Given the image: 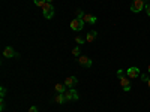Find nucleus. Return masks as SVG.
<instances>
[{
  "label": "nucleus",
  "instance_id": "9",
  "mask_svg": "<svg viewBox=\"0 0 150 112\" xmlns=\"http://www.w3.org/2000/svg\"><path fill=\"white\" fill-rule=\"evenodd\" d=\"M83 21H84V22H87V24H95V22L98 21V18H96L95 15H92V14H84Z\"/></svg>",
  "mask_w": 150,
  "mask_h": 112
},
{
  "label": "nucleus",
  "instance_id": "21",
  "mask_svg": "<svg viewBox=\"0 0 150 112\" xmlns=\"http://www.w3.org/2000/svg\"><path fill=\"white\" fill-rule=\"evenodd\" d=\"M29 112H38V108H36V106H30Z\"/></svg>",
  "mask_w": 150,
  "mask_h": 112
},
{
  "label": "nucleus",
  "instance_id": "16",
  "mask_svg": "<svg viewBox=\"0 0 150 112\" xmlns=\"http://www.w3.org/2000/svg\"><path fill=\"white\" fill-rule=\"evenodd\" d=\"M72 54H74L75 57H80V46H75V48L72 49Z\"/></svg>",
  "mask_w": 150,
  "mask_h": 112
},
{
  "label": "nucleus",
  "instance_id": "3",
  "mask_svg": "<svg viewBox=\"0 0 150 112\" xmlns=\"http://www.w3.org/2000/svg\"><path fill=\"white\" fill-rule=\"evenodd\" d=\"M42 14L47 20H51L54 17V6L51 3H45L44 8H42Z\"/></svg>",
  "mask_w": 150,
  "mask_h": 112
},
{
  "label": "nucleus",
  "instance_id": "12",
  "mask_svg": "<svg viewBox=\"0 0 150 112\" xmlns=\"http://www.w3.org/2000/svg\"><path fill=\"white\" fill-rule=\"evenodd\" d=\"M96 36H98L96 32H89V33H87V36H86V42H93L96 39Z\"/></svg>",
  "mask_w": 150,
  "mask_h": 112
},
{
  "label": "nucleus",
  "instance_id": "14",
  "mask_svg": "<svg viewBox=\"0 0 150 112\" xmlns=\"http://www.w3.org/2000/svg\"><path fill=\"white\" fill-rule=\"evenodd\" d=\"M33 3L36 5V6H39V8H44V5L47 3L45 0H33Z\"/></svg>",
  "mask_w": 150,
  "mask_h": 112
},
{
  "label": "nucleus",
  "instance_id": "5",
  "mask_svg": "<svg viewBox=\"0 0 150 112\" xmlns=\"http://www.w3.org/2000/svg\"><path fill=\"white\" fill-rule=\"evenodd\" d=\"M3 57H6V58H17V57H20V54L14 51V48L6 46V48L3 49Z\"/></svg>",
  "mask_w": 150,
  "mask_h": 112
},
{
  "label": "nucleus",
  "instance_id": "7",
  "mask_svg": "<svg viewBox=\"0 0 150 112\" xmlns=\"http://www.w3.org/2000/svg\"><path fill=\"white\" fill-rule=\"evenodd\" d=\"M126 75H128V78H138L140 76V69L138 67H135V66H132V67H129V69H126Z\"/></svg>",
  "mask_w": 150,
  "mask_h": 112
},
{
  "label": "nucleus",
  "instance_id": "24",
  "mask_svg": "<svg viewBox=\"0 0 150 112\" xmlns=\"http://www.w3.org/2000/svg\"><path fill=\"white\" fill-rule=\"evenodd\" d=\"M147 85H149V87H150V78H149V81H147Z\"/></svg>",
  "mask_w": 150,
  "mask_h": 112
},
{
  "label": "nucleus",
  "instance_id": "23",
  "mask_svg": "<svg viewBox=\"0 0 150 112\" xmlns=\"http://www.w3.org/2000/svg\"><path fill=\"white\" fill-rule=\"evenodd\" d=\"M45 2H47V3H51V2H53V0H45Z\"/></svg>",
  "mask_w": 150,
  "mask_h": 112
},
{
  "label": "nucleus",
  "instance_id": "10",
  "mask_svg": "<svg viewBox=\"0 0 150 112\" xmlns=\"http://www.w3.org/2000/svg\"><path fill=\"white\" fill-rule=\"evenodd\" d=\"M77 84H78V79L75 78V76H68L65 79V85L69 87V88H71V87H74V85H77Z\"/></svg>",
  "mask_w": 150,
  "mask_h": 112
},
{
  "label": "nucleus",
  "instance_id": "17",
  "mask_svg": "<svg viewBox=\"0 0 150 112\" xmlns=\"http://www.w3.org/2000/svg\"><path fill=\"white\" fill-rule=\"evenodd\" d=\"M84 41H86V39H83L81 36H77V37H75V42H77L78 45H83V43H84Z\"/></svg>",
  "mask_w": 150,
  "mask_h": 112
},
{
  "label": "nucleus",
  "instance_id": "18",
  "mask_svg": "<svg viewBox=\"0 0 150 112\" xmlns=\"http://www.w3.org/2000/svg\"><path fill=\"white\" fill-rule=\"evenodd\" d=\"M5 94H6V88H5V87H2V88H0V96H2V99L5 97Z\"/></svg>",
  "mask_w": 150,
  "mask_h": 112
},
{
  "label": "nucleus",
  "instance_id": "1",
  "mask_svg": "<svg viewBox=\"0 0 150 112\" xmlns=\"http://www.w3.org/2000/svg\"><path fill=\"white\" fill-rule=\"evenodd\" d=\"M117 76L120 78V85L123 87V90L129 93V91H131V82H129V78L123 75V70H117Z\"/></svg>",
  "mask_w": 150,
  "mask_h": 112
},
{
  "label": "nucleus",
  "instance_id": "20",
  "mask_svg": "<svg viewBox=\"0 0 150 112\" xmlns=\"http://www.w3.org/2000/svg\"><path fill=\"white\" fill-rule=\"evenodd\" d=\"M146 12H147V15L150 17V3H149V5H146Z\"/></svg>",
  "mask_w": 150,
  "mask_h": 112
},
{
  "label": "nucleus",
  "instance_id": "6",
  "mask_svg": "<svg viewBox=\"0 0 150 112\" xmlns=\"http://www.w3.org/2000/svg\"><path fill=\"white\" fill-rule=\"evenodd\" d=\"M65 99H66V102H69V100H78V93L75 91V90H72V88H69V90H66L65 93Z\"/></svg>",
  "mask_w": 150,
  "mask_h": 112
},
{
  "label": "nucleus",
  "instance_id": "19",
  "mask_svg": "<svg viewBox=\"0 0 150 112\" xmlns=\"http://www.w3.org/2000/svg\"><path fill=\"white\" fill-rule=\"evenodd\" d=\"M0 109H5V100H3V99H2V100H0Z\"/></svg>",
  "mask_w": 150,
  "mask_h": 112
},
{
  "label": "nucleus",
  "instance_id": "8",
  "mask_svg": "<svg viewBox=\"0 0 150 112\" xmlns=\"http://www.w3.org/2000/svg\"><path fill=\"white\" fill-rule=\"evenodd\" d=\"M78 63H80L81 66H84V67H92L93 61H92L89 57H86V55H80V57H78Z\"/></svg>",
  "mask_w": 150,
  "mask_h": 112
},
{
  "label": "nucleus",
  "instance_id": "4",
  "mask_svg": "<svg viewBox=\"0 0 150 112\" xmlns=\"http://www.w3.org/2000/svg\"><path fill=\"white\" fill-rule=\"evenodd\" d=\"M143 9H146V5H144V0H134L132 5H131V10L134 14H138Z\"/></svg>",
  "mask_w": 150,
  "mask_h": 112
},
{
  "label": "nucleus",
  "instance_id": "13",
  "mask_svg": "<svg viewBox=\"0 0 150 112\" xmlns=\"http://www.w3.org/2000/svg\"><path fill=\"white\" fill-rule=\"evenodd\" d=\"M54 88H56L57 93H65V91H66V85H65V84H56Z\"/></svg>",
  "mask_w": 150,
  "mask_h": 112
},
{
  "label": "nucleus",
  "instance_id": "15",
  "mask_svg": "<svg viewBox=\"0 0 150 112\" xmlns=\"http://www.w3.org/2000/svg\"><path fill=\"white\" fill-rule=\"evenodd\" d=\"M75 15H77V18L83 20V17H84V12H83V9H77V10H75Z\"/></svg>",
  "mask_w": 150,
  "mask_h": 112
},
{
  "label": "nucleus",
  "instance_id": "11",
  "mask_svg": "<svg viewBox=\"0 0 150 112\" xmlns=\"http://www.w3.org/2000/svg\"><path fill=\"white\" fill-rule=\"evenodd\" d=\"M56 103H59V105H63L65 102H66V99H65V94L63 93H57V96H56Z\"/></svg>",
  "mask_w": 150,
  "mask_h": 112
},
{
  "label": "nucleus",
  "instance_id": "26",
  "mask_svg": "<svg viewBox=\"0 0 150 112\" xmlns=\"http://www.w3.org/2000/svg\"><path fill=\"white\" fill-rule=\"evenodd\" d=\"M144 2H147V0H144Z\"/></svg>",
  "mask_w": 150,
  "mask_h": 112
},
{
  "label": "nucleus",
  "instance_id": "22",
  "mask_svg": "<svg viewBox=\"0 0 150 112\" xmlns=\"http://www.w3.org/2000/svg\"><path fill=\"white\" fill-rule=\"evenodd\" d=\"M141 79L147 82V81H149V78H147V75H144V73H141Z\"/></svg>",
  "mask_w": 150,
  "mask_h": 112
},
{
  "label": "nucleus",
  "instance_id": "2",
  "mask_svg": "<svg viewBox=\"0 0 150 112\" xmlns=\"http://www.w3.org/2000/svg\"><path fill=\"white\" fill-rule=\"evenodd\" d=\"M84 21L83 20H80V18H75V20H72L71 21V24H69V27H71V30L72 32H81L83 29H84Z\"/></svg>",
  "mask_w": 150,
  "mask_h": 112
},
{
  "label": "nucleus",
  "instance_id": "25",
  "mask_svg": "<svg viewBox=\"0 0 150 112\" xmlns=\"http://www.w3.org/2000/svg\"><path fill=\"white\" fill-rule=\"evenodd\" d=\"M147 70H149V72H150V64H149V67H147Z\"/></svg>",
  "mask_w": 150,
  "mask_h": 112
}]
</instances>
